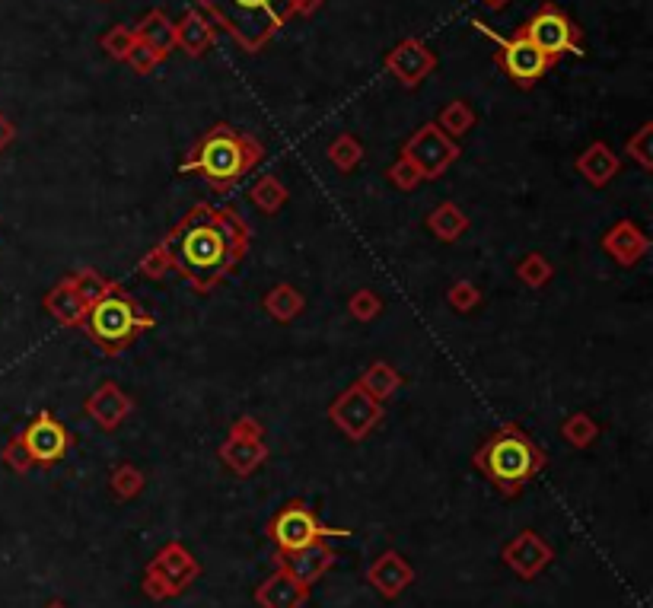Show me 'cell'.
<instances>
[{"mask_svg": "<svg viewBox=\"0 0 653 608\" xmlns=\"http://www.w3.org/2000/svg\"><path fill=\"white\" fill-rule=\"evenodd\" d=\"M220 23L243 42L249 51H259L265 39L278 32L290 13H297V0H201Z\"/></svg>", "mask_w": 653, "mask_h": 608, "instance_id": "6da1fadb", "label": "cell"}, {"mask_svg": "<svg viewBox=\"0 0 653 608\" xmlns=\"http://www.w3.org/2000/svg\"><path fill=\"white\" fill-rule=\"evenodd\" d=\"M478 462L485 465V472L504 484V488H517V484L529 481L542 465V453L532 446L517 430H504L501 437H494L485 449H481Z\"/></svg>", "mask_w": 653, "mask_h": 608, "instance_id": "7a4b0ae2", "label": "cell"}, {"mask_svg": "<svg viewBox=\"0 0 653 608\" xmlns=\"http://www.w3.org/2000/svg\"><path fill=\"white\" fill-rule=\"evenodd\" d=\"M246 147H249L246 137H236L227 125H220V128H214L208 137H204L201 147L195 150L198 156H192V160H188L182 169L185 172L198 169L211 182H230L243 169L252 166V160L246 156Z\"/></svg>", "mask_w": 653, "mask_h": 608, "instance_id": "3957f363", "label": "cell"}, {"mask_svg": "<svg viewBox=\"0 0 653 608\" xmlns=\"http://www.w3.org/2000/svg\"><path fill=\"white\" fill-rule=\"evenodd\" d=\"M227 252H230L227 236H223L217 227H195L182 239L179 262L188 271V277L208 284L223 271V265H227Z\"/></svg>", "mask_w": 653, "mask_h": 608, "instance_id": "277c9868", "label": "cell"}, {"mask_svg": "<svg viewBox=\"0 0 653 608\" xmlns=\"http://www.w3.org/2000/svg\"><path fill=\"white\" fill-rule=\"evenodd\" d=\"M150 325L147 316H137L131 300L118 297V293H106L99 303H93V319H90V335L102 341L106 347H122L137 328Z\"/></svg>", "mask_w": 653, "mask_h": 608, "instance_id": "5b68a950", "label": "cell"}, {"mask_svg": "<svg viewBox=\"0 0 653 608\" xmlns=\"http://www.w3.org/2000/svg\"><path fill=\"white\" fill-rule=\"evenodd\" d=\"M472 26L481 29L488 39H494L497 45H501V55H497V61L504 64V71L513 77V83L532 86V83H536V80L548 71V64H552V61H548L536 45H532V42L523 36V32H517V36H513V39H501V36H497V32H491L485 23H478V20H475Z\"/></svg>", "mask_w": 653, "mask_h": 608, "instance_id": "8992f818", "label": "cell"}, {"mask_svg": "<svg viewBox=\"0 0 653 608\" xmlns=\"http://www.w3.org/2000/svg\"><path fill=\"white\" fill-rule=\"evenodd\" d=\"M520 32L542 51L548 61L567 55V51H577V55H580V45H577L571 20H567V16L552 4H545Z\"/></svg>", "mask_w": 653, "mask_h": 608, "instance_id": "52a82bcc", "label": "cell"}, {"mask_svg": "<svg viewBox=\"0 0 653 608\" xmlns=\"http://www.w3.org/2000/svg\"><path fill=\"white\" fill-rule=\"evenodd\" d=\"M456 156H459V147L437 125H424L421 131L411 134V141L405 144V160L421 172V179L440 176Z\"/></svg>", "mask_w": 653, "mask_h": 608, "instance_id": "ba28073f", "label": "cell"}, {"mask_svg": "<svg viewBox=\"0 0 653 608\" xmlns=\"http://www.w3.org/2000/svg\"><path fill=\"white\" fill-rule=\"evenodd\" d=\"M380 405H376V398L367 395L364 389H351L338 398V402L332 405V418L335 424L348 433L351 440H360V437H367V433L376 427V421H380Z\"/></svg>", "mask_w": 653, "mask_h": 608, "instance_id": "9c48e42d", "label": "cell"}, {"mask_svg": "<svg viewBox=\"0 0 653 608\" xmlns=\"http://www.w3.org/2000/svg\"><path fill=\"white\" fill-rule=\"evenodd\" d=\"M20 443L26 446V453H29L32 462L51 465V462H58L67 453L71 437H67V430L55 418H51V414H39V418L26 427Z\"/></svg>", "mask_w": 653, "mask_h": 608, "instance_id": "30bf717a", "label": "cell"}, {"mask_svg": "<svg viewBox=\"0 0 653 608\" xmlns=\"http://www.w3.org/2000/svg\"><path fill=\"white\" fill-rule=\"evenodd\" d=\"M386 67H389V74L399 80V83L418 86V83L437 67V58H434V51L427 48L424 42L405 39L402 45H395L389 55H386Z\"/></svg>", "mask_w": 653, "mask_h": 608, "instance_id": "8fae6325", "label": "cell"}, {"mask_svg": "<svg viewBox=\"0 0 653 608\" xmlns=\"http://www.w3.org/2000/svg\"><path fill=\"white\" fill-rule=\"evenodd\" d=\"M274 538L284 551H300L313 545L319 538V526L309 510L303 507H287L278 519H274Z\"/></svg>", "mask_w": 653, "mask_h": 608, "instance_id": "7c38bea8", "label": "cell"}, {"mask_svg": "<svg viewBox=\"0 0 653 608\" xmlns=\"http://www.w3.org/2000/svg\"><path fill=\"white\" fill-rule=\"evenodd\" d=\"M137 42L150 45L160 58H166L176 48V23H169V16L163 10H150L144 16V23L134 29Z\"/></svg>", "mask_w": 653, "mask_h": 608, "instance_id": "4fadbf2b", "label": "cell"}, {"mask_svg": "<svg viewBox=\"0 0 653 608\" xmlns=\"http://www.w3.org/2000/svg\"><path fill=\"white\" fill-rule=\"evenodd\" d=\"M211 42H214V26L198 13H185V20L176 26V45L185 55L198 58L211 48Z\"/></svg>", "mask_w": 653, "mask_h": 608, "instance_id": "5bb4252c", "label": "cell"}, {"mask_svg": "<svg viewBox=\"0 0 653 608\" xmlns=\"http://www.w3.org/2000/svg\"><path fill=\"white\" fill-rule=\"evenodd\" d=\"M87 411H90V418H96L102 427L112 430V427L131 411V402H128V398L118 392L115 386H102V389L90 398V402H87Z\"/></svg>", "mask_w": 653, "mask_h": 608, "instance_id": "9a60e30c", "label": "cell"}, {"mask_svg": "<svg viewBox=\"0 0 653 608\" xmlns=\"http://www.w3.org/2000/svg\"><path fill=\"white\" fill-rule=\"evenodd\" d=\"M580 172L587 176L593 185H606L612 176H615V169H618V160H615V153L606 147V144H593L587 153L580 156Z\"/></svg>", "mask_w": 653, "mask_h": 608, "instance_id": "2e32d148", "label": "cell"}, {"mask_svg": "<svg viewBox=\"0 0 653 608\" xmlns=\"http://www.w3.org/2000/svg\"><path fill=\"white\" fill-rule=\"evenodd\" d=\"M329 564H332V551L313 542V545L297 551V558L290 561V573H294L297 583H309V580H316Z\"/></svg>", "mask_w": 653, "mask_h": 608, "instance_id": "e0dca14e", "label": "cell"}, {"mask_svg": "<svg viewBox=\"0 0 653 608\" xmlns=\"http://www.w3.org/2000/svg\"><path fill=\"white\" fill-rule=\"evenodd\" d=\"M303 596V589L294 577H287V573H281V577H274L268 580L262 589H259V602L265 608H297Z\"/></svg>", "mask_w": 653, "mask_h": 608, "instance_id": "ac0fdd59", "label": "cell"}, {"mask_svg": "<svg viewBox=\"0 0 653 608\" xmlns=\"http://www.w3.org/2000/svg\"><path fill=\"white\" fill-rule=\"evenodd\" d=\"M606 246L615 252V258L622 265H631V262H638V255L647 249V239L631 227V223H618L615 233L606 239Z\"/></svg>", "mask_w": 653, "mask_h": 608, "instance_id": "d6986e66", "label": "cell"}, {"mask_svg": "<svg viewBox=\"0 0 653 608\" xmlns=\"http://www.w3.org/2000/svg\"><path fill=\"white\" fill-rule=\"evenodd\" d=\"M48 309L55 312V316L67 325H77L83 319V312H87L90 306L80 300V293L74 290V284H61L58 290H51V297H48Z\"/></svg>", "mask_w": 653, "mask_h": 608, "instance_id": "ffe728a7", "label": "cell"}, {"mask_svg": "<svg viewBox=\"0 0 653 608\" xmlns=\"http://www.w3.org/2000/svg\"><path fill=\"white\" fill-rule=\"evenodd\" d=\"M370 580L383 589V593L395 596L399 589L411 580V570L402 564V558H395V554H386V558L380 561V567L370 570Z\"/></svg>", "mask_w": 653, "mask_h": 608, "instance_id": "44dd1931", "label": "cell"}, {"mask_svg": "<svg viewBox=\"0 0 653 608\" xmlns=\"http://www.w3.org/2000/svg\"><path fill=\"white\" fill-rule=\"evenodd\" d=\"M262 456H265V449L249 437H233L223 446V459H227L236 472H252V468L262 462Z\"/></svg>", "mask_w": 653, "mask_h": 608, "instance_id": "7402d4cb", "label": "cell"}, {"mask_svg": "<svg viewBox=\"0 0 653 608\" xmlns=\"http://www.w3.org/2000/svg\"><path fill=\"white\" fill-rule=\"evenodd\" d=\"M265 306H268V312L271 316H278V319H294L297 312L303 309V297L294 290V287H278L274 293H268V300H265Z\"/></svg>", "mask_w": 653, "mask_h": 608, "instance_id": "603a6c76", "label": "cell"}, {"mask_svg": "<svg viewBox=\"0 0 653 608\" xmlns=\"http://www.w3.org/2000/svg\"><path fill=\"white\" fill-rule=\"evenodd\" d=\"M395 386H399V376H395V373L386 367V363H376V367H370L367 376H364V382H360V389L370 392L373 398H386V395H392Z\"/></svg>", "mask_w": 653, "mask_h": 608, "instance_id": "cb8c5ba5", "label": "cell"}, {"mask_svg": "<svg viewBox=\"0 0 653 608\" xmlns=\"http://www.w3.org/2000/svg\"><path fill=\"white\" fill-rule=\"evenodd\" d=\"M472 125H475V115L469 109V102L456 99V102H450V106L440 112V125L437 128H446L450 134H466Z\"/></svg>", "mask_w": 653, "mask_h": 608, "instance_id": "d4e9b609", "label": "cell"}, {"mask_svg": "<svg viewBox=\"0 0 653 608\" xmlns=\"http://www.w3.org/2000/svg\"><path fill=\"white\" fill-rule=\"evenodd\" d=\"M431 230L440 239H456L462 230H466V217H462L453 204H443V207H437L434 217H431Z\"/></svg>", "mask_w": 653, "mask_h": 608, "instance_id": "484cf974", "label": "cell"}, {"mask_svg": "<svg viewBox=\"0 0 653 608\" xmlns=\"http://www.w3.org/2000/svg\"><path fill=\"white\" fill-rule=\"evenodd\" d=\"M134 45H137L134 29H125V26H115V29L106 32V36H102V48H106L109 58H115V61H125Z\"/></svg>", "mask_w": 653, "mask_h": 608, "instance_id": "4316f807", "label": "cell"}, {"mask_svg": "<svg viewBox=\"0 0 653 608\" xmlns=\"http://www.w3.org/2000/svg\"><path fill=\"white\" fill-rule=\"evenodd\" d=\"M287 198V191L278 179H262L259 185L252 188V201L262 207V211H278V207L284 204Z\"/></svg>", "mask_w": 653, "mask_h": 608, "instance_id": "83f0119b", "label": "cell"}, {"mask_svg": "<svg viewBox=\"0 0 653 608\" xmlns=\"http://www.w3.org/2000/svg\"><path fill=\"white\" fill-rule=\"evenodd\" d=\"M360 144L354 141V137H338V141L329 147V156H332V163L338 166V169H354L357 163H360Z\"/></svg>", "mask_w": 653, "mask_h": 608, "instance_id": "f1b7e54d", "label": "cell"}, {"mask_svg": "<svg viewBox=\"0 0 653 608\" xmlns=\"http://www.w3.org/2000/svg\"><path fill=\"white\" fill-rule=\"evenodd\" d=\"M74 290L80 293V300L90 306V303H99L102 297H106V293H109V284L102 281L99 274H93V271H83V274L77 277V281H74Z\"/></svg>", "mask_w": 653, "mask_h": 608, "instance_id": "f546056e", "label": "cell"}, {"mask_svg": "<svg viewBox=\"0 0 653 608\" xmlns=\"http://www.w3.org/2000/svg\"><path fill=\"white\" fill-rule=\"evenodd\" d=\"M548 274H552V268H548V262L542 255H529L526 262L520 265V277L529 287H542L548 281Z\"/></svg>", "mask_w": 653, "mask_h": 608, "instance_id": "4dcf8cb0", "label": "cell"}, {"mask_svg": "<svg viewBox=\"0 0 653 608\" xmlns=\"http://www.w3.org/2000/svg\"><path fill=\"white\" fill-rule=\"evenodd\" d=\"M125 61H128L131 67H134V71H137V74H150V71H153V67H157V64H160L163 58H160V55H157V51H153L150 45H144V42H137V45L131 48V55H128Z\"/></svg>", "mask_w": 653, "mask_h": 608, "instance_id": "1f68e13d", "label": "cell"}, {"mask_svg": "<svg viewBox=\"0 0 653 608\" xmlns=\"http://www.w3.org/2000/svg\"><path fill=\"white\" fill-rule=\"evenodd\" d=\"M593 433H596V427H593L587 418H583V414H580V418H571V421L564 424V437L571 440V443H577V446H587V443L593 440Z\"/></svg>", "mask_w": 653, "mask_h": 608, "instance_id": "d6a6232c", "label": "cell"}, {"mask_svg": "<svg viewBox=\"0 0 653 608\" xmlns=\"http://www.w3.org/2000/svg\"><path fill=\"white\" fill-rule=\"evenodd\" d=\"M650 137H653V128L644 125V128L638 131V137H631V141H628V153L638 156V163H641V166H653V156H650Z\"/></svg>", "mask_w": 653, "mask_h": 608, "instance_id": "836d02e7", "label": "cell"}, {"mask_svg": "<svg viewBox=\"0 0 653 608\" xmlns=\"http://www.w3.org/2000/svg\"><path fill=\"white\" fill-rule=\"evenodd\" d=\"M351 312H354L357 319H373L376 312H380V297H373L370 290L357 293V297L351 300Z\"/></svg>", "mask_w": 653, "mask_h": 608, "instance_id": "e575fe53", "label": "cell"}, {"mask_svg": "<svg viewBox=\"0 0 653 608\" xmlns=\"http://www.w3.org/2000/svg\"><path fill=\"white\" fill-rule=\"evenodd\" d=\"M389 179L399 185V188H415L418 179H421V172L411 166L408 160H402V163H395V166L389 169Z\"/></svg>", "mask_w": 653, "mask_h": 608, "instance_id": "d590c367", "label": "cell"}, {"mask_svg": "<svg viewBox=\"0 0 653 608\" xmlns=\"http://www.w3.org/2000/svg\"><path fill=\"white\" fill-rule=\"evenodd\" d=\"M166 265H173V258H169L163 249H157V252H150V258H144V262H141V271L147 277H163Z\"/></svg>", "mask_w": 653, "mask_h": 608, "instance_id": "8d00e7d4", "label": "cell"}, {"mask_svg": "<svg viewBox=\"0 0 653 608\" xmlns=\"http://www.w3.org/2000/svg\"><path fill=\"white\" fill-rule=\"evenodd\" d=\"M450 300L456 303V309H472L478 303V290L472 284H459L456 290H450Z\"/></svg>", "mask_w": 653, "mask_h": 608, "instance_id": "74e56055", "label": "cell"}, {"mask_svg": "<svg viewBox=\"0 0 653 608\" xmlns=\"http://www.w3.org/2000/svg\"><path fill=\"white\" fill-rule=\"evenodd\" d=\"M4 456H7V462H10L13 468H20V472H26V468H29V462H32V459H29V453H26V446H23L20 440H16V443H13V446L7 449Z\"/></svg>", "mask_w": 653, "mask_h": 608, "instance_id": "f35d334b", "label": "cell"}, {"mask_svg": "<svg viewBox=\"0 0 653 608\" xmlns=\"http://www.w3.org/2000/svg\"><path fill=\"white\" fill-rule=\"evenodd\" d=\"M137 484H141V478H137V472H131V468H122V472L115 475V491H122V494H134Z\"/></svg>", "mask_w": 653, "mask_h": 608, "instance_id": "ab89813d", "label": "cell"}, {"mask_svg": "<svg viewBox=\"0 0 653 608\" xmlns=\"http://www.w3.org/2000/svg\"><path fill=\"white\" fill-rule=\"evenodd\" d=\"M13 137H16V128L10 125V118L0 115V150H4V147L13 141Z\"/></svg>", "mask_w": 653, "mask_h": 608, "instance_id": "60d3db41", "label": "cell"}, {"mask_svg": "<svg viewBox=\"0 0 653 608\" xmlns=\"http://www.w3.org/2000/svg\"><path fill=\"white\" fill-rule=\"evenodd\" d=\"M510 4V0H481V7H488V10H504Z\"/></svg>", "mask_w": 653, "mask_h": 608, "instance_id": "b9f144b4", "label": "cell"}, {"mask_svg": "<svg viewBox=\"0 0 653 608\" xmlns=\"http://www.w3.org/2000/svg\"><path fill=\"white\" fill-rule=\"evenodd\" d=\"M51 608H58V605H51Z\"/></svg>", "mask_w": 653, "mask_h": 608, "instance_id": "7bdbcfd3", "label": "cell"}]
</instances>
